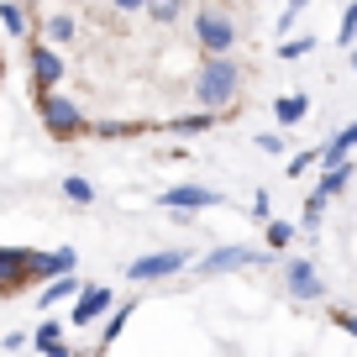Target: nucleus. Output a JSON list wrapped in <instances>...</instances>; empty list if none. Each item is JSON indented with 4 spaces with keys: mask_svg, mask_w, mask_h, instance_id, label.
Wrapping results in <instances>:
<instances>
[{
    "mask_svg": "<svg viewBox=\"0 0 357 357\" xmlns=\"http://www.w3.org/2000/svg\"><path fill=\"white\" fill-rule=\"evenodd\" d=\"M336 43H342V47L357 43V6H347V11H342V32H336Z\"/></svg>",
    "mask_w": 357,
    "mask_h": 357,
    "instance_id": "nucleus-25",
    "label": "nucleus"
},
{
    "mask_svg": "<svg viewBox=\"0 0 357 357\" xmlns=\"http://www.w3.org/2000/svg\"><path fill=\"white\" fill-rule=\"evenodd\" d=\"M74 268V247H58V252H47V279L53 273H68Z\"/></svg>",
    "mask_w": 357,
    "mask_h": 357,
    "instance_id": "nucleus-26",
    "label": "nucleus"
},
{
    "mask_svg": "<svg viewBox=\"0 0 357 357\" xmlns=\"http://www.w3.org/2000/svg\"><path fill=\"white\" fill-rule=\"evenodd\" d=\"M89 132L105 137V142H116V137H142V132H147V121H95Z\"/></svg>",
    "mask_w": 357,
    "mask_h": 357,
    "instance_id": "nucleus-17",
    "label": "nucleus"
},
{
    "mask_svg": "<svg viewBox=\"0 0 357 357\" xmlns=\"http://www.w3.org/2000/svg\"><path fill=\"white\" fill-rule=\"evenodd\" d=\"M111 6H116V11H126V16H137V11H142V0H111Z\"/></svg>",
    "mask_w": 357,
    "mask_h": 357,
    "instance_id": "nucleus-33",
    "label": "nucleus"
},
{
    "mask_svg": "<svg viewBox=\"0 0 357 357\" xmlns=\"http://www.w3.org/2000/svg\"><path fill=\"white\" fill-rule=\"evenodd\" d=\"M305 6H310V0H289V6H284V16H279V32H289V26H294V16H300Z\"/></svg>",
    "mask_w": 357,
    "mask_h": 357,
    "instance_id": "nucleus-28",
    "label": "nucleus"
},
{
    "mask_svg": "<svg viewBox=\"0 0 357 357\" xmlns=\"http://www.w3.org/2000/svg\"><path fill=\"white\" fill-rule=\"evenodd\" d=\"M47 279V252L32 247H0V294H16L22 284Z\"/></svg>",
    "mask_w": 357,
    "mask_h": 357,
    "instance_id": "nucleus-3",
    "label": "nucleus"
},
{
    "mask_svg": "<svg viewBox=\"0 0 357 357\" xmlns=\"http://www.w3.org/2000/svg\"><path fill=\"white\" fill-rule=\"evenodd\" d=\"M158 205L163 211H178V215H190V211H211V205H221V195L205 190V184H174V190L158 195Z\"/></svg>",
    "mask_w": 357,
    "mask_h": 357,
    "instance_id": "nucleus-6",
    "label": "nucleus"
},
{
    "mask_svg": "<svg viewBox=\"0 0 357 357\" xmlns=\"http://www.w3.org/2000/svg\"><path fill=\"white\" fill-rule=\"evenodd\" d=\"M247 263H257L252 247H215V252H205V257H200L205 273H226V268H247Z\"/></svg>",
    "mask_w": 357,
    "mask_h": 357,
    "instance_id": "nucleus-10",
    "label": "nucleus"
},
{
    "mask_svg": "<svg viewBox=\"0 0 357 357\" xmlns=\"http://www.w3.org/2000/svg\"><path fill=\"white\" fill-rule=\"evenodd\" d=\"M305 53H315V37H284L279 43V58H305Z\"/></svg>",
    "mask_w": 357,
    "mask_h": 357,
    "instance_id": "nucleus-24",
    "label": "nucleus"
},
{
    "mask_svg": "<svg viewBox=\"0 0 357 357\" xmlns=\"http://www.w3.org/2000/svg\"><path fill=\"white\" fill-rule=\"evenodd\" d=\"M116 305V294L105 289V284H84V289L74 294V310H68V326H89V321H100L105 310Z\"/></svg>",
    "mask_w": 357,
    "mask_h": 357,
    "instance_id": "nucleus-7",
    "label": "nucleus"
},
{
    "mask_svg": "<svg viewBox=\"0 0 357 357\" xmlns=\"http://www.w3.org/2000/svg\"><path fill=\"white\" fill-rule=\"evenodd\" d=\"M326 205H331V195L321 190V184H315L310 195H305V231H315V226H321V215H326Z\"/></svg>",
    "mask_w": 357,
    "mask_h": 357,
    "instance_id": "nucleus-19",
    "label": "nucleus"
},
{
    "mask_svg": "<svg viewBox=\"0 0 357 357\" xmlns=\"http://www.w3.org/2000/svg\"><path fill=\"white\" fill-rule=\"evenodd\" d=\"M294 236H300V226H289V221H273V215L263 221V242L273 247V252H284V247H289Z\"/></svg>",
    "mask_w": 357,
    "mask_h": 357,
    "instance_id": "nucleus-16",
    "label": "nucleus"
},
{
    "mask_svg": "<svg viewBox=\"0 0 357 357\" xmlns=\"http://www.w3.org/2000/svg\"><path fill=\"white\" fill-rule=\"evenodd\" d=\"M26 63H32V84L37 89H58V84H63V58H58L53 43H32Z\"/></svg>",
    "mask_w": 357,
    "mask_h": 357,
    "instance_id": "nucleus-8",
    "label": "nucleus"
},
{
    "mask_svg": "<svg viewBox=\"0 0 357 357\" xmlns=\"http://www.w3.org/2000/svg\"><path fill=\"white\" fill-rule=\"evenodd\" d=\"M47 37H53V47H58V43H68V37H74V16H68V11L47 16Z\"/></svg>",
    "mask_w": 357,
    "mask_h": 357,
    "instance_id": "nucleus-23",
    "label": "nucleus"
},
{
    "mask_svg": "<svg viewBox=\"0 0 357 357\" xmlns=\"http://www.w3.org/2000/svg\"><path fill=\"white\" fill-rule=\"evenodd\" d=\"M195 43H200V53H231V47H236L231 11H221V6H200V11H195Z\"/></svg>",
    "mask_w": 357,
    "mask_h": 357,
    "instance_id": "nucleus-4",
    "label": "nucleus"
},
{
    "mask_svg": "<svg viewBox=\"0 0 357 357\" xmlns=\"http://www.w3.org/2000/svg\"><path fill=\"white\" fill-rule=\"evenodd\" d=\"M257 147H263V153H284V137L279 132H263V137H257Z\"/></svg>",
    "mask_w": 357,
    "mask_h": 357,
    "instance_id": "nucleus-31",
    "label": "nucleus"
},
{
    "mask_svg": "<svg viewBox=\"0 0 357 357\" xmlns=\"http://www.w3.org/2000/svg\"><path fill=\"white\" fill-rule=\"evenodd\" d=\"M0 74H6V63H0Z\"/></svg>",
    "mask_w": 357,
    "mask_h": 357,
    "instance_id": "nucleus-35",
    "label": "nucleus"
},
{
    "mask_svg": "<svg viewBox=\"0 0 357 357\" xmlns=\"http://www.w3.org/2000/svg\"><path fill=\"white\" fill-rule=\"evenodd\" d=\"M242 95V68L231 53H205V63L195 68V100L205 111H231Z\"/></svg>",
    "mask_w": 357,
    "mask_h": 357,
    "instance_id": "nucleus-1",
    "label": "nucleus"
},
{
    "mask_svg": "<svg viewBox=\"0 0 357 357\" xmlns=\"http://www.w3.org/2000/svg\"><path fill=\"white\" fill-rule=\"evenodd\" d=\"M132 310H137V305H111V310H105V331H100V347H116V342H121V331L132 326Z\"/></svg>",
    "mask_w": 357,
    "mask_h": 357,
    "instance_id": "nucleus-12",
    "label": "nucleus"
},
{
    "mask_svg": "<svg viewBox=\"0 0 357 357\" xmlns=\"http://www.w3.org/2000/svg\"><path fill=\"white\" fill-rule=\"evenodd\" d=\"M184 11H190V0H142V16H153L158 26H174Z\"/></svg>",
    "mask_w": 357,
    "mask_h": 357,
    "instance_id": "nucleus-14",
    "label": "nucleus"
},
{
    "mask_svg": "<svg viewBox=\"0 0 357 357\" xmlns=\"http://www.w3.org/2000/svg\"><path fill=\"white\" fill-rule=\"evenodd\" d=\"M352 68H357V53H352Z\"/></svg>",
    "mask_w": 357,
    "mask_h": 357,
    "instance_id": "nucleus-34",
    "label": "nucleus"
},
{
    "mask_svg": "<svg viewBox=\"0 0 357 357\" xmlns=\"http://www.w3.org/2000/svg\"><path fill=\"white\" fill-rule=\"evenodd\" d=\"M284 284H289L294 300H326V284H321V273H315L310 257H294V263L284 268Z\"/></svg>",
    "mask_w": 357,
    "mask_h": 357,
    "instance_id": "nucleus-9",
    "label": "nucleus"
},
{
    "mask_svg": "<svg viewBox=\"0 0 357 357\" xmlns=\"http://www.w3.org/2000/svg\"><path fill=\"white\" fill-rule=\"evenodd\" d=\"M336 326H342L347 336H357V310H336Z\"/></svg>",
    "mask_w": 357,
    "mask_h": 357,
    "instance_id": "nucleus-32",
    "label": "nucleus"
},
{
    "mask_svg": "<svg viewBox=\"0 0 357 357\" xmlns=\"http://www.w3.org/2000/svg\"><path fill=\"white\" fill-rule=\"evenodd\" d=\"M63 195H68L74 205H89V200H95V184H89V178H79V174H68V178H63Z\"/></svg>",
    "mask_w": 357,
    "mask_h": 357,
    "instance_id": "nucleus-22",
    "label": "nucleus"
},
{
    "mask_svg": "<svg viewBox=\"0 0 357 357\" xmlns=\"http://www.w3.org/2000/svg\"><path fill=\"white\" fill-rule=\"evenodd\" d=\"M32 347L37 352H63V321H47L32 331Z\"/></svg>",
    "mask_w": 357,
    "mask_h": 357,
    "instance_id": "nucleus-18",
    "label": "nucleus"
},
{
    "mask_svg": "<svg viewBox=\"0 0 357 357\" xmlns=\"http://www.w3.org/2000/svg\"><path fill=\"white\" fill-rule=\"evenodd\" d=\"M268 215H273V200H268V195H257V200H252V221H257V226H263V221H268Z\"/></svg>",
    "mask_w": 357,
    "mask_h": 357,
    "instance_id": "nucleus-30",
    "label": "nucleus"
},
{
    "mask_svg": "<svg viewBox=\"0 0 357 357\" xmlns=\"http://www.w3.org/2000/svg\"><path fill=\"white\" fill-rule=\"evenodd\" d=\"M0 26L11 37H26V11L16 6V0H0Z\"/></svg>",
    "mask_w": 357,
    "mask_h": 357,
    "instance_id": "nucleus-20",
    "label": "nucleus"
},
{
    "mask_svg": "<svg viewBox=\"0 0 357 357\" xmlns=\"http://www.w3.org/2000/svg\"><path fill=\"white\" fill-rule=\"evenodd\" d=\"M315 163H321V147H315V153H300V158H289V168H284V174H289V178H300L305 168H315Z\"/></svg>",
    "mask_w": 357,
    "mask_h": 357,
    "instance_id": "nucleus-27",
    "label": "nucleus"
},
{
    "mask_svg": "<svg viewBox=\"0 0 357 357\" xmlns=\"http://www.w3.org/2000/svg\"><path fill=\"white\" fill-rule=\"evenodd\" d=\"M347 184H352V163H336V168H326V178H321V190L331 195V200L347 190Z\"/></svg>",
    "mask_w": 357,
    "mask_h": 357,
    "instance_id": "nucleus-21",
    "label": "nucleus"
},
{
    "mask_svg": "<svg viewBox=\"0 0 357 357\" xmlns=\"http://www.w3.org/2000/svg\"><path fill=\"white\" fill-rule=\"evenodd\" d=\"M215 116H221V111H205V105H200V116H174V121H168V132L200 137V132H211V126H215Z\"/></svg>",
    "mask_w": 357,
    "mask_h": 357,
    "instance_id": "nucleus-15",
    "label": "nucleus"
},
{
    "mask_svg": "<svg viewBox=\"0 0 357 357\" xmlns=\"http://www.w3.org/2000/svg\"><path fill=\"white\" fill-rule=\"evenodd\" d=\"M190 268V247H168V252H147L126 268L132 284H153V279H168V273H184Z\"/></svg>",
    "mask_w": 357,
    "mask_h": 357,
    "instance_id": "nucleus-5",
    "label": "nucleus"
},
{
    "mask_svg": "<svg viewBox=\"0 0 357 357\" xmlns=\"http://www.w3.org/2000/svg\"><path fill=\"white\" fill-rule=\"evenodd\" d=\"M37 116H43L47 137H58V142H74V137L89 132V116L68 95H58V89H37Z\"/></svg>",
    "mask_w": 357,
    "mask_h": 357,
    "instance_id": "nucleus-2",
    "label": "nucleus"
},
{
    "mask_svg": "<svg viewBox=\"0 0 357 357\" xmlns=\"http://www.w3.org/2000/svg\"><path fill=\"white\" fill-rule=\"evenodd\" d=\"M331 142L342 147V153H352V147H357V121H352V126H342V132H336Z\"/></svg>",
    "mask_w": 357,
    "mask_h": 357,
    "instance_id": "nucleus-29",
    "label": "nucleus"
},
{
    "mask_svg": "<svg viewBox=\"0 0 357 357\" xmlns=\"http://www.w3.org/2000/svg\"><path fill=\"white\" fill-rule=\"evenodd\" d=\"M79 289H84V279H74V268H68V273H53V279L43 284V294H37V305H43V310H53L58 300H74Z\"/></svg>",
    "mask_w": 357,
    "mask_h": 357,
    "instance_id": "nucleus-11",
    "label": "nucleus"
},
{
    "mask_svg": "<svg viewBox=\"0 0 357 357\" xmlns=\"http://www.w3.org/2000/svg\"><path fill=\"white\" fill-rule=\"evenodd\" d=\"M273 116H279V126H300L305 116H310V100H305V95H279V100H273Z\"/></svg>",
    "mask_w": 357,
    "mask_h": 357,
    "instance_id": "nucleus-13",
    "label": "nucleus"
}]
</instances>
